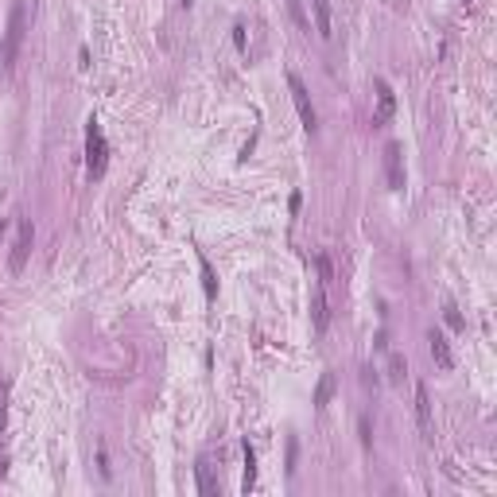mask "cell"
Wrapping results in <instances>:
<instances>
[{
  "mask_svg": "<svg viewBox=\"0 0 497 497\" xmlns=\"http://www.w3.org/2000/svg\"><path fill=\"white\" fill-rule=\"evenodd\" d=\"M24 31H28V4H24V0H16L12 12H8L4 51H0V66H4V70H12L16 55H20V47H24Z\"/></svg>",
  "mask_w": 497,
  "mask_h": 497,
  "instance_id": "cell-1",
  "label": "cell"
},
{
  "mask_svg": "<svg viewBox=\"0 0 497 497\" xmlns=\"http://www.w3.org/2000/svg\"><path fill=\"white\" fill-rule=\"evenodd\" d=\"M315 268H318V280H315V296H311V323H315V334H323L326 323H331V303H326V288H331V261H326V256H315Z\"/></svg>",
  "mask_w": 497,
  "mask_h": 497,
  "instance_id": "cell-2",
  "label": "cell"
},
{
  "mask_svg": "<svg viewBox=\"0 0 497 497\" xmlns=\"http://www.w3.org/2000/svg\"><path fill=\"white\" fill-rule=\"evenodd\" d=\"M105 136H101V124L97 121H90L86 124V167H90V175L94 179H101L105 175Z\"/></svg>",
  "mask_w": 497,
  "mask_h": 497,
  "instance_id": "cell-3",
  "label": "cell"
},
{
  "mask_svg": "<svg viewBox=\"0 0 497 497\" xmlns=\"http://www.w3.org/2000/svg\"><path fill=\"white\" fill-rule=\"evenodd\" d=\"M288 90H291V101H296V109H299V121H303V129L315 132V129H318V113H315V105H311V94H307V86H303V78H299V74H288Z\"/></svg>",
  "mask_w": 497,
  "mask_h": 497,
  "instance_id": "cell-4",
  "label": "cell"
},
{
  "mask_svg": "<svg viewBox=\"0 0 497 497\" xmlns=\"http://www.w3.org/2000/svg\"><path fill=\"white\" fill-rule=\"evenodd\" d=\"M385 179H388V191H404V156L396 140L385 144Z\"/></svg>",
  "mask_w": 497,
  "mask_h": 497,
  "instance_id": "cell-5",
  "label": "cell"
},
{
  "mask_svg": "<svg viewBox=\"0 0 497 497\" xmlns=\"http://www.w3.org/2000/svg\"><path fill=\"white\" fill-rule=\"evenodd\" d=\"M28 253H31V218H20L16 221V245H12V272H24L28 264Z\"/></svg>",
  "mask_w": 497,
  "mask_h": 497,
  "instance_id": "cell-6",
  "label": "cell"
},
{
  "mask_svg": "<svg viewBox=\"0 0 497 497\" xmlns=\"http://www.w3.org/2000/svg\"><path fill=\"white\" fill-rule=\"evenodd\" d=\"M416 423H420L423 443H431L435 439V428H431V396H428V388H423V385H416Z\"/></svg>",
  "mask_w": 497,
  "mask_h": 497,
  "instance_id": "cell-7",
  "label": "cell"
},
{
  "mask_svg": "<svg viewBox=\"0 0 497 497\" xmlns=\"http://www.w3.org/2000/svg\"><path fill=\"white\" fill-rule=\"evenodd\" d=\"M393 109H396L393 86H388L385 78H377V113H373V124H388L393 121Z\"/></svg>",
  "mask_w": 497,
  "mask_h": 497,
  "instance_id": "cell-8",
  "label": "cell"
},
{
  "mask_svg": "<svg viewBox=\"0 0 497 497\" xmlns=\"http://www.w3.org/2000/svg\"><path fill=\"white\" fill-rule=\"evenodd\" d=\"M311 16H315V31L323 39H334V16H331V0H311Z\"/></svg>",
  "mask_w": 497,
  "mask_h": 497,
  "instance_id": "cell-9",
  "label": "cell"
},
{
  "mask_svg": "<svg viewBox=\"0 0 497 497\" xmlns=\"http://www.w3.org/2000/svg\"><path fill=\"white\" fill-rule=\"evenodd\" d=\"M428 342H431V358L439 361V369H451V366H455V358H451V346H447V338H443V331H431Z\"/></svg>",
  "mask_w": 497,
  "mask_h": 497,
  "instance_id": "cell-10",
  "label": "cell"
},
{
  "mask_svg": "<svg viewBox=\"0 0 497 497\" xmlns=\"http://www.w3.org/2000/svg\"><path fill=\"white\" fill-rule=\"evenodd\" d=\"M194 474H199V493H202V497H214V493H218V482H214V470H210V458H199Z\"/></svg>",
  "mask_w": 497,
  "mask_h": 497,
  "instance_id": "cell-11",
  "label": "cell"
},
{
  "mask_svg": "<svg viewBox=\"0 0 497 497\" xmlns=\"http://www.w3.org/2000/svg\"><path fill=\"white\" fill-rule=\"evenodd\" d=\"M245 482H241V490L248 493V490H253V486H256V451L253 447H248V443H245Z\"/></svg>",
  "mask_w": 497,
  "mask_h": 497,
  "instance_id": "cell-12",
  "label": "cell"
},
{
  "mask_svg": "<svg viewBox=\"0 0 497 497\" xmlns=\"http://www.w3.org/2000/svg\"><path fill=\"white\" fill-rule=\"evenodd\" d=\"M331 393H334V377H331V373H323V381H318V388H315V408H318V412L331 404Z\"/></svg>",
  "mask_w": 497,
  "mask_h": 497,
  "instance_id": "cell-13",
  "label": "cell"
},
{
  "mask_svg": "<svg viewBox=\"0 0 497 497\" xmlns=\"http://www.w3.org/2000/svg\"><path fill=\"white\" fill-rule=\"evenodd\" d=\"M199 264H202V288H206V299H214L218 283H214V272H210V261H206V256H199Z\"/></svg>",
  "mask_w": 497,
  "mask_h": 497,
  "instance_id": "cell-14",
  "label": "cell"
},
{
  "mask_svg": "<svg viewBox=\"0 0 497 497\" xmlns=\"http://www.w3.org/2000/svg\"><path fill=\"white\" fill-rule=\"evenodd\" d=\"M288 12H291V20L299 24V28H311V20H307V12H303V0H288Z\"/></svg>",
  "mask_w": 497,
  "mask_h": 497,
  "instance_id": "cell-15",
  "label": "cell"
},
{
  "mask_svg": "<svg viewBox=\"0 0 497 497\" xmlns=\"http://www.w3.org/2000/svg\"><path fill=\"white\" fill-rule=\"evenodd\" d=\"M443 311H447V323H451V326H455V331H458V326H463V315H458V307H455V303H447Z\"/></svg>",
  "mask_w": 497,
  "mask_h": 497,
  "instance_id": "cell-16",
  "label": "cell"
},
{
  "mask_svg": "<svg viewBox=\"0 0 497 497\" xmlns=\"http://www.w3.org/2000/svg\"><path fill=\"white\" fill-rule=\"evenodd\" d=\"M404 377V358L401 353H393V381H401Z\"/></svg>",
  "mask_w": 497,
  "mask_h": 497,
  "instance_id": "cell-17",
  "label": "cell"
},
{
  "mask_svg": "<svg viewBox=\"0 0 497 497\" xmlns=\"http://www.w3.org/2000/svg\"><path fill=\"white\" fill-rule=\"evenodd\" d=\"M0 435H4V393H0Z\"/></svg>",
  "mask_w": 497,
  "mask_h": 497,
  "instance_id": "cell-18",
  "label": "cell"
},
{
  "mask_svg": "<svg viewBox=\"0 0 497 497\" xmlns=\"http://www.w3.org/2000/svg\"><path fill=\"white\" fill-rule=\"evenodd\" d=\"M183 4H191V0H183Z\"/></svg>",
  "mask_w": 497,
  "mask_h": 497,
  "instance_id": "cell-19",
  "label": "cell"
}]
</instances>
